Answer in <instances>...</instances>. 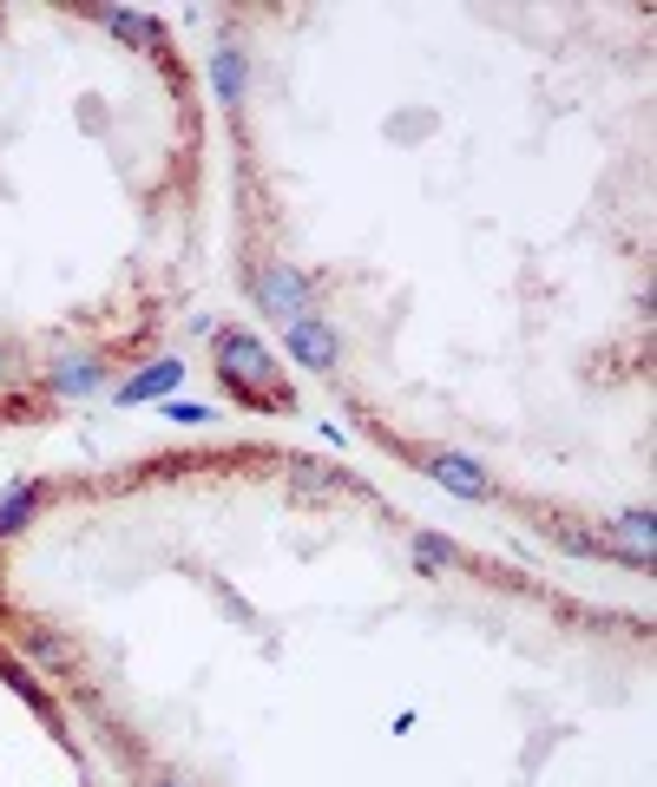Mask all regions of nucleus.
Returning a JSON list of instances; mask_svg holds the SVG:
<instances>
[{
	"mask_svg": "<svg viewBox=\"0 0 657 787\" xmlns=\"http://www.w3.org/2000/svg\"><path fill=\"white\" fill-rule=\"evenodd\" d=\"M218 374H224V387L237 393L244 408H263V414H289V408H296V393L276 380L270 348H263L250 328H224V335H218Z\"/></svg>",
	"mask_w": 657,
	"mask_h": 787,
	"instance_id": "1",
	"label": "nucleus"
},
{
	"mask_svg": "<svg viewBox=\"0 0 657 787\" xmlns=\"http://www.w3.org/2000/svg\"><path fill=\"white\" fill-rule=\"evenodd\" d=\"M158 787H185V780H158Z\"/></svg>",
	"mask_w": 657,
	"mask_h": 787,
	"instance_id": "7",
	"label": "nucleus"
},
{
	"mask_svg": "<svg viewBox=\"0 0 657 787\" xmlns=\"http://www.w3.org/2000/svg\"><path fill=\"white\" fill-rule=\"evenodd\" d=\"M178 374H185V367H172V361H158L151 374H138V380H125L119 393H125V401H145V393H164V387H178Z\"/></svg>",
	"mask_w": 657,
	"mask_h": 787,
	"instance_id": "4",
	"label": "nucleus"
},
{
	"mask_svg": "<svg viewBox=\"0 0 657 787\" xmlns=\"http://www.w3.org/2000/svg\"><path fill=\"white\" fill-rule=\"evenodd\" d=\"M34 505H40V479H27V486H14L8 499H0V532H14V525H21V519L34 512Z\"/></svg>",
	"mask_w": 657,
	"mask_h": 787,
	"instance_id": "5",
	"label": "nucleus"
},
{
	"mask_svg": "<svg viewBox=\"0 0 657 787\" xmlns=\"http://www.w3.org/2000/svg\"><path fill=\"white\" fill-rule=\"evenodd\" d=\"M434 479H441V486H454V492H467V499H493V486H486L467 460H434Z\"/></svg>",
	"mask_w": 657,
	"mask_h": 787,
	"instance_id": "3",
	"label": "nucleus"
},
{
	"mask_svg": "<svg viewBox=\"0 0 657 787\" xmlns=\"http://www.w3.org/2000/svg\"><path fill=\"white\" fill-rule=\"evenodd\" d=\"M414 551H421L427 564H460V551H454L447 538H434V532H414Z\"/></svg>",
	"mask_w": 657,
	"mask_h": 787,
	"instance_id": "6",
	"label": "nucleus"
},
{
	"mask_svg": "<svg viewBox=\"0 0 657 787\" xmlns=\"http://www.w3.org/2000/svg\"><path fill=\"white\" fill-rule=\"evenodd\" d=\"M283 335H289V354H296L302 367H315V374H328V367H336V354H343L336 328H328V322H315V315H296Z\"/></svg>",
	"mask_w": 657,
	"mask_h": 787,
	"instance_id": "2",
	"label": "nucleus"
}]
</instances>
